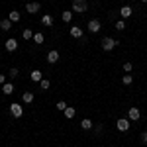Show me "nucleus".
I'll return each mask as SVG.
<instances>
[{"instance_id": "0eeeda50", "label": "nucleus", "mask_w": 147, "mask_h": 147, "mask_svg": "<svg viewBox=\"0 0 147 147\" xmlns=\"http://www.w3.org/2000/svg\"><path fill=\"white\" fill-rule=\"evenodd\" d=\"M4 45H6V51H10V53H14V51H16V49H18V41H16V39H14V37H8V39H6V43H4Z\"/></svg>"}, {"instance_id": "9d476101", "label": "nucleus", "mask_w": 147, "mask_h": 147, "mask_svg": "<svg viewBox=\"0 0 147 147\" xmlns=\"http://www.w3.org/2000/svg\"><path fill=\"white\" fill-rule=\"evenodd\" d=\"M69 34H71V37L79 39V37H82V28H79V26H73V28L69 30Z\"/></svg>"}, {"instance_id": "412c9836", "label": "nucleus", "mask_w": 147, "mask_h": 147, "mask_svg": "<svg viewBox=\"0 0 147 147\" xmlns=\"http://www.w3.org/2000/svg\"><path fill=\"white\" fill-rule=\"evenodd\" d=\"M55 108L59 110V112H65V110L69 108V104H67L65 100H59V102H57V106H55Z\"/></svg>"}, {"instance_id": "b1692460", "label": "nucleus", "mask_w": 147, "mask_h": 147, "mask_svg": "<svg viewBox=\"0 0 147 147\" xmlns=\"http://www.w3.org/2000/svg\"><path fill=\"white\" fill-rule=\"evenodd\" d=\"M49 86H51V82H49V80H47V79H43V80H41V82H39V88H41V90H47Z\"/></svg>"}, {"instance_id": "9b49d317", "label": "nucleus", "mask_w": 147, "mask_h": 147, "mask_svg": "<svg viewBox=\"0 0 147 147\" xmlns=\"http://www.w3.org/2000/svg\"><path fill=\"white\" fill-rule=\"evenodd\" d=\"M131 14H134V10H131V6H122V8H120V16H122V18H131Z\"/></svg>"}, {"instance_id": "aec40b11", "label": "nucleus", "mask_w": 147, "mask_h": 147, "mask_svg": "<svg viewBox=\"0 0 147 147\" xmlns=\"http://www.w3.org/2000/svg\"><path fill=\"white\" fill-rule=\"evenodd\" d=\"M92 120H88V118H84V120H82V122H80V127H82V129H92Z\"/></svg>"}, {"instance_id": "39448f33", "label": "nucleus", "mask_w": 147, "mask_h": 147, "mask_svg": "<svg viewBox=\"0 0 147 147\" xmlns=\"http://www.w3.org/2000/svg\"><path fill=\"white\" fill-rule=\"evenodd\" d=\"M86 28H88V32H90V34H98V32H100V28H102V24H100V20L92 18L90 22H88V26H86Z\"/></svg>"}, {"instance_id": "393cba45", "label": "nucleus", "mask_w": 147, "mask_h": 147, "mask_svg": "<svg viewBox=\"0 0 147 147\" xmlns=\"http://www.w3.org/2000/svg\"><path fill=\"white\" fill-rule=\"evenodd\" d=\"M116 30H118V32H124L125 30V22L124 20H118V22H116Z\"/></svg>"}, {"instance_id": "6e6552de", "label": "nucleus", "mask_w": 147, "mask_h": 147, "mask_svg": "<svg viewBox=\"0 0 147 147\" xmlns=\"http://www.w3.org/2000/svg\"><path fill=\"white\" fill-rule=\"evenodd\" d=\"M41 10V6H39V2H28L26 4V12H30V14H35V12Z\"/></svg>"}, {"instance_id": "ddd939ff", "label": "nucleus", "mask_w": 147, "mask_h": 147, "mask_svg": "<svg viewBox=\"0 0 147 147\" xmlns=\"http://www.w3.org/2000/svg\"><path fill=\"white\" fill-rule=\"evenodd\" d=\"M2 92H4L6 96H10L12 92H14V84H12V82H4V84H2Z\"/></svg>"}, {"instance_id": "4468645a", "label": "nucleus", "mask_w": 147, "mask_h": 147, "mask_svg": "<svg viewBox=\"0 0 147 147\" xmlns=\"http://www.w3.org/2000/svg\"><path fill=\"white\" fill-rule=\"evenodd\" d=\"M22 102H24V104H30V102H34V92L26 90V92L22 94Z\"/></svg>"}, {"instance_id": "f8f14e48", "label": "nucleus", "mask_w": 147, "mask_h": 147, "mask_svg": "<svg viewBox=\"0 0 147 147\" xmlns=\"http://www.w3.org/2000/svg\"><path fill=\"white\" fill-rule=\"evenodd\" d=\"M57 61H59V51H55V49L49 51V53H47V63L53 65V63H57Z\"/></svg>"}, {"instance_id": "c85d7f7f", "label": "nucleus", "mask_w": 147, "mask_h": 147, "mask_svg": "<svg viewBox=\"0 0 147 147\" xmlns=\"http://www.w3.org/2000/svg\"><path fill=\"white\" fill-rule=\"evenodd\" d=\"M141 141H143V143L147 145V131H145V134H141Z\"/></svg>"}, {"instance_id": "423d86ee", "label": "nucleus", "mask_w": 147, "mask_h": 147, "mask_svg": "<svg viewBox=\"0 0 147 147\" xmlns=\"http://www.w3.org/2000/svg\"><path fill=\"white\" fill-rule=\"evenodd\" d=\"M116 127H118L120 131H127V129H129V120H127V118H120V120H116Z\"/></svg>"}, {"instance_id": "f257e3e1", "label": "nucleus", "mask_w": 147, "mask_h": 147, "mask_svg": "<svg viewBox=\"0 0 147 147\" xmlns=\"http://www.w3.org/2000/svg\"><path fill=\"white\" fill-rule=\"evenodd\" d=\"M118 43H120V41H116V39H112V37H104V39L100 41V45H102V49H104V51H112Z\"/></svg>"}, {"instance_id": "bb28decb", "label": "nucleus", "mask_w": 147, "mask_h": 147, "mask_svg": "<svg viewBox=\"0 0 147 147\" xmlns=\"http://www.w3.org/2000/svg\"><path fill=\"white\" fill-rule=\"evenodd\" d=\"M18 75H20V73H18V69H16V67H14V69H10V71H8V77H10V79H16Z\"/></svg>"}, {"instance_id": "f3484780", "label": "nucleus", "mask_w": 147, "mask_h": 147, "mask_svg": "<svg viewBox=\"0 0 147 147\" xmlns=\"http://www.w3.org/2000/svg\"><path fill=\"white\" fill-rule=\"evenodd\" d=\"M34 41L37 43V45H41V43L45 41V35L41 34V32H37V34H34Z\"/></svg>"}, {"instance_id": "20e7f679", "label": "nucleus", "mask_w": 147, "mask_h": 147, "mask_svg": "<svg viewBox=\"0 0 147 147\" xmlns=\"http://www.w3.org/2000/svg\"><path fill=\"white\" fill-rule=\"evenodd\" d=\"M139 118H141V112H139V108L131 106V108L127 110V120H129V122H137Z\"/></svg>"}, {"instance_id": "dca6fc26", "label": "nucleus", "mask_w": 147, "mask_h": 147, "mask_svg": "<svg viewBox=\"0 0 147 147\" xmlns=\"http://www.w3.org/2000/svg\"><path fill=\"white\" fill-rule=\"evenodd\" d=\"M63 114H65V118H67V120H73V118H75V114H77V110H75L73 106H69V108H67Z\"/></svg>"}, {"instance_id": "f03ea898", "label": "nucleus", "mask_w": 147, "mask_h": 147, "mask_svg": "<svg viewBox=\"0 0 147 147\" xmlns=\"http://www.w3.org/2000/svg\"><path fill=\"white\" fill-rule=\"evenodd\" d=\"M86 10H88L86 0H75V2H73V12H80V14H84Z\"/></svg>"}, {"instance_id": "7ed1b4c3", "label": "nucleus", "mask_w": 147, "mask_h": 147, "mask_svg": "<svg viewBox=\"0 0 147 147\" xmlns=\"http://www.w3.org/2000/svg\"><path fill=\"white\" fill-rule=\"evenodd\" d=\"M10 114L14 116V118H22V116H24V106H22V104H18V102L10 104Z\"/></svg>"}, {"instance_id": "a878e982", "label": "nucleus", "mask_w": 147, "mask_h": 147, "mask_svg": "<svg viewBox=\"0 0 147 147\" xmlns=\"http://www.w3.org/2000/svg\"><path fill=\"white\" fill-rule=\"evenodd\" d=\"M122 82H124V84H131V82H134V77H131V75H124Z\"/></svg>"}, {"instance_id": "4be33fe9", "label": "nucleus", "mask_w": 147, "mask_h": 147, "mask_svg": "<svg viewBox=\"0 0 147 147\" xmlns=\"http://www.w3.org/2000/svg\"><path fill=\"white\" fill-rule=\"evenodd\" d=\"M8 18H10L12 22H20V18H22V16H20V12H18V10H12Z\"/></svg>"}, {"instance_id": "c756f323", "label": "nucleus", "mask_w": 147, "mask_h": 147, "mask_svg": "<svg viewBox=\"0 0 147 147\" xmlns=\"http://www.w3.org/2000/svg\"><path fill=\"white\" fill-rule=\"evenodd\" d=\"M6 82V75H0V84H4Z\"/></svg>"}, {"instance_id": "2eb2a0df", "label": "nucleus", "mask_w": 147, "mask_h": 147, "mask_svg": "<svg viewBox=\"0 0 147 147\" xmlns=\"http://www.w3.org/2000/svg\"><path fill=\"white\" fill-rule=\"evenodd\" d=\"M0 28H2L4 32H8V30H12V20H10V18L2 20V22H0Z\"/></svg>"}, {"instance_id": "7c9ffc66", "label": "nucleus", "mask_w": 147, "mask_h": 147, "mask_svg": "<svg viewBox=\"0 0 147 147\" xmlns=\"http://www.w3.org/2000/svg\"><path fill=\"white\" fill-rule=\"evenodd\" d=\"M141 2H147V0H141Z\"/></svg>"}, {"instance_id": "a211bd4d", "label": "nucleus", "mask_w": 147, "mask_h": 147, "mask_svg": "<svg viewBox=\"0 0 147 147\" xmlns=\"http://www.w3.org/2000/svg\"><path fill=\"white\" fill-rule=\"evenodd\" d=\"M61 20H63V22H65V24H69V22H71V20H73V12L65 10V12H63V14H61Z\"/></svg>"}, {"instance_id": "5701e85b", "label": "nucleus", "mask_w": 147, "mask_h": 147, "mask_svg": "<svg viewBox=\"0 0 147 147\" xmlns=\"http://www.w3.org/2000/svg\"><path fill=\"white\" fill-rule=\"evenodd\" d=\"M22 37L26 39V41H28V39H34V32H32L30 28H26V30H24V34H22Z\"/></svg>"}, {"instance_id": "6ab92c4d", "label": "nucleus", "mask_w": 147, "mask_h": 147, "mask_svg": "<svg viewBox=\"0 0 147 147\" xmlns=\"http://www.w3.org/2000/svg\"><path fill=\"white\" fill-rule=\"evenodd\" d=\"M41 24H43V26H47V28H51V26H53V18H51L49 14H45V16L41 18Z\"/></svg>"}, {"instance_id": "cd10ccee", "label": "nucleus", "mask_w": 147, "mask_h": 147, "mask_svg": "<svg viewBox=\"0 0 147 147\" xmlns=\"http://www.w3.org/2000/svg\"><path fill=\"white\" fill-rule=\"evenodd\" d=\"M131 69H134V65H131L129 61H127V63H124V71H125V73H129Z\"/></svg>"}, {"instance_id": "1a4fd4ad", "label": "nucleus", "mask_w": 147, "mask_h": 147, "mask_svg": "<svg viewBox=\"0 0 147 147\" xmlns=\"http://www.w3.org/2000/svg\"><path fill=\"white\" fill-rule=\"evenodd\" d=\"M30 79L34 80V82H41V80H43V73H41L39 69H35V71L30 73Z\"/></svg>"}]
</instances>
